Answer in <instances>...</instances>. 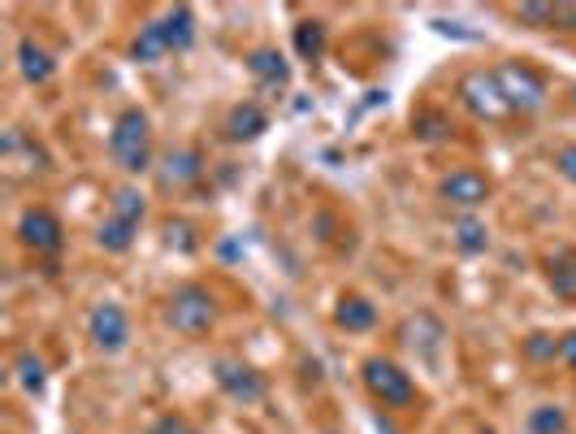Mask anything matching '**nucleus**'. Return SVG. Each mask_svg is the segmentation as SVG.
Wrapping results in <instances>:
<instances>
[{
  "label": "nucleus",
  "mask_w": 576,
  "mask_h": 434,
  "mask_svg": "<svg viewBox=\"0 0 576 434\" xmlns=\"http://www.w3.org/2000/svg\"><path fill=\"white\" fill-rule=\"evenodd\" d=\"M87 335H91L96 352H104V357L126 352V348H130V318H126V309L113 305V300H100V305L87 313Z\"/></svg>",
  "instance_id": "4"
},
{
  "label": "nucleus",
  "mask_w": 576,
  "mask_h": 434,
  "mask_svg": "<svg viewBox=\"0 0 576 434\" xmlns=\"http://www.w3.org/2000/svg\"><path fill=\"white\" fill-rule=\"evenodd\" d=\"M525 352H529L534 361H555V357H560V344H555L551 335H534V339L525 344Z\"/></svg>",
  "instance_id": "25"
},
{
  "label": "nucleus",
  "mask_w": 576,
  "mask_h": 434,
  "mask_svg": "<svg viewBox=\"0 0 576 434\" xmlns=\"http://www.w3.org/2000/svg\"><path fill=\"white\" fill-rule=\"evenodd\" d=\"M555 361H564L568 370L576 374V331H568V335H560V357Z\"/></svg>",
  "instance_id": "29"
},
{
  "label": "nucleus",
  "mask_w": 576,
  "mask_h": 434,
  "mask_svg": "<svg viewBox=\"0 0 576 434\" xmlns=\"http://www.w3.org/2000/svg\"><path fill=\"white\" fill-rule=\"evenodd\" d=\"M248 70H252L265 87H287L290 83V61L278 48H256V52L248 57Z\"/></svg>",
  "instance_id": "15"
},
{
  "label": "nucleus",
  "mask_w": 576,
  "mask_h": 434,
  "mask_svg": "<svg viewBox=\"0 0 576 434\" xmlns=\"http://www.w3.org/2000/svg\"><path fill=\"white\" fill-rule=\"evenodd\" d=\"M481 434H494V431H481Z\"/></svg>",
  "instance_id": "33"
},
{
  "label": "nucleus",
  "mask_w": 576,
  "mask_h": 434,
  "mask_svg": "<svg viewBox=\"0 0 576 434\" xmlns=\"http://www.w3.org/2000/svg\"><path fill=\"white\" fill-rule=\"evenodd\" d=\"M416 135H425V139H438V135H442V117H434V113L416 117Z\"/></svg>",
  "instance_id": "30"
},
{
  "label": "nucleus",
  "mask_w": 576,
  "mask_h": 434,
  "mask_svg": "<svg viewBox=\"0 0 576 434\" xmlns=\"http://www.w3.org/2000/svg\"><path fill=\"white\" fill-rule=\"evenodd\" d=\"M295 52H299L303 61H316V57L325 52V22L303 17V22L295 26Z\"/></svg>",
  "instance_id": "19"
},
{
  "label": "nucleus",
  "mask_w": 576,
  "mask_h": 434,
  "mask_svg": "<svg viewBox=\"0 0 576 434\" xmlns=\"http://www.w3.org/2000/svg\"><path fill=\"white\" fill-rule=\"evenodd\" d=\"M525 434H568V409L564 405H538L525 418Z\"/></svg>",
  "instance_id": "17"
},
{
  "label": "nucleus",
  "mask_w": 576,
  "mask_h": 434,
  "mask_svg": "<svg viewBox=\"0 0 576 434\" xmlns=\"http://www.w3.org/2000/svg\"><path fill=\"white\" fill-rule=\"evenodd\" d=\"M460 100H464L477 117H486V122H494V117L508 113V100H503V87H499L494 70H473V74H464V78H460Z\"/></svg>",
  "instance_id": "7"
},
{
  "label": "nucleus",
  "mask_w": 576,
  "mask_h": 434,
  "mask_svg": "<svg viewBox=\"0 0 576 434\" xmlns=\"http://www.w3.org/2000/svg\"><path fill=\"white\" fill-rule=\"evenodd\" d=\"M200 174H204L200 148H174V152H165V161H161V187H170V191H183V187L200 183Z\"/></svg>",
  "instance_id": "11"
},
{
  "label": "nucleus",
  "mask_w": 576,
  "mask_h": 434,
  "mask_svg": "<svg viewBox=\"0 0 576 434\" xmlns=\"http://www.w3.org/2000/svg\"><path fill=\"white\" fill-rule=\"evenodd\" d=\"M494 78H499V87H503V100H508V109H521V113H538L542 104H547V83L529 70V65H521V61H508V65H499L494 70Z\"/></svg>",
  "instance_id": "5"
},
{
  "label": "nucleus",
  "mask_w": 576,
  "mask_h": 434,
  "mask_svg": "<svg viewBox=\"0 0 576 434\" xmlns=\"http://www.w3.org/2000/svg\"><path fill=\"white\" fill-rule=\"evenodd\" d=\"M373 426H377V434H399V431H395V422H390V418H386L381 409L373 413Z\"/></svg>",
  "instance_id": "32"
},
{
  "label": "nucleus",
  "mask_w": 576,
  "mask_h": 434,
  "mask_svg": "<svg viewBox=\"0 0 576 434\" xmlns=\"http://www.w3.org/2000/svg\"><path fill=\"white\" fill-rule=\"evenodd\" d=\"M270 131V113L261 109V104H235L230 109V117H226V135L235 139V144H248V139H261Z\"/></svg>",
  "instance_id": "13"
},
{
  "label": "nucleus",
  "mask_w": 576,
  "mask_h": 434,
  "mask_svg": "<svg viewBox=\"0 0 576 434\" xmlns=\"http://www.w3.org/2000/svg\"><path fill=\"white\" fill-rule=\"evenodd\" d=\"M438 196L447 204H460V209H477L490 200V178L481 170H451L438 178Z\"/></svg>",
  "instance_id": "9"
},
{
  "label": "nucleus",
  "mask_w": 576,
  "mask_h": 434,
  "mask_svg": "<svg viewBox=\"0 0 576 434\" xmlns=\"http://www.w3.org/2000/svg\"><path fill=\"white\" fill-rule=\"evenodd\" d=\"M165 322H170V331L183 335V339H204V335L217 326V300H213V292H209V287H196V283L170 292V300H165Z\"/></svg>",
  "instance_id": "1"
},
{
  "label": "nucleus",
  "mask_w": 576,
  "mask_h": 434,
  "mask_svg": "<svg viewBox=\"0 0 576 434\" xmlns=\"http://www.w3.org/2000/svg\"><path fill=\"white\" fill-rule=\"evenodd\" d=\"M555 170H560L568 183H576V144H564V148L555 152Z\"/></svg>",
  "instance_id": "27"
},
{
  "label": "nucleus",
  "mask_w": 576,
  "mask_h": 434,
  "mask_svg": "<svg viewBox=\"0 0 576 434\" xmlns=\"http://www.w3.org/2000/svg\"><path fill=\"white\" fill-rule=\"evenodd\" d=\"M551 287L560 292V296H568V300H576V252L568 248V252H560L555 261H551Z\"/></svg>",
  "instance_id": "23"
},
{
  "label": "nucleus",
  "mask_w": 576,
  "mask_h": 434,
  "mask_svg": "<svg viewBox=\"0 0 576 434\" xmlns=\"http://www.w3.org/2000/svg\"><path fill=\"white\" fill-rule=\"evenodd\" d=\"M360 379H364L368 396L377 400V409H412L416 396H421L416 383H412V374H408L403 365L386 361V357H368V361L360 365Z\"/></svg>",
  "instance_id": "3"
},
{
  "label": "nucleus",
  "mask_w": 576,
  "mask_h": 434,
  "mask_svg": "<svg viewBox=\"0 0 576 434\" xmlns=\"http://www.w3.org/2000/svg\"><path fill=\"white\" fill-rule=\"evenodd\" d=\"M213 379H217V387L235 400V405H261L265 396H270V383H265V374H256L252 365H243V361H235V357H217L213 361Z\"/></svg>",
  "instance_id": "6"
},
{
  "label": "nucleus",
  "mask_w": 576,
  "mask_h": 434,
  "mask_svg": "<svg viewBox=\"0 0 576 434\" xmlns=\"http://www.w3.org/2000/svg\"><path fill=\"white\" fill-rule=\"evenodd\" d=\"M17 70H22L26 83H48L57 74V61H52V52L35 35H22L17 39Z\"/></svg>",
  "instance_id": "12"
},
{
  "label": "nucleus",
  "mask_w": 576,
  "mask_h": 434,
  "mask_svg": "<svg viewBox=\"0 0 576 434\" xmlns=\"http://www.w3.org/2000/svg\"><path fill=\"white\" fill-rule=\"evenodd\" d=\"M148 434H200L187 418H161V422H152V431Z\"/></svg>",
  "instance_id": "26"
},
{
  "label": "nucleus",
  "mask_w": 576,
  "mask_h": 434,
  "mask_svg": "<svg viewBox=\"0 0 576 434\" xmlns=\"http://www.w3.org/2000/svg\"><path fill=\"white\" fill-rule=\"evenodd\" d=\"M13 374H17V383H22L26 396H43V387H48V370H43V361H39L35 352H17Z\"/></svg>",
  "instance_id": "18"
},
{
  "label": "nucleus",
  "mask_w": 576,
  "mask_h": 434,
  "mask_svg": "<svg viewBox=\"0 0 576 434\" xmlns=\"http://www.w3.org/2000/svg\"><path fill=\"white\" fill-rule=\"evenodd\" d=\"M109 152H113V161H117L126 174L152 170V122H148L143 109H126V113L113 122Z\"/></svg>",
  "instance_id": "2"
},
{
  "label": "nucleus",
  "mask_w": 576,
  "mask_h": 434,
  "mask_svg": "<svg viewBox=\"0 0 576 434\" xmlns=\"http://www.w3.org/2000/svg\"><path fill=\"white\" fill-rule=\"evenodd\" d=\"M152 26L161 30L165 52H187V48L196 44V13H191V4H174V9H165Z\"/></svg>",
  "instance_id": "10"
},
{
  "label": "nucleus",
  "mask_w": 576,
  "mask_h": 434,
  "mask_svg": "<svg viewBox=\"0 0 576 434\" xmlns=\"http://www.w3.org/2000/svg\"><path fill=\"white\" fill-rule=\"evenodd\" d=\"M109 218H117L126 226H139L148 218V204H143V196L135 187H122V191H113V213Z\"/></svg>",
  "instance_id": "21"
},
{
  "label": "nucleus",
  "mask_w": 576,
  "mask_h": 434,
  "mask_svg": "<svg viewBox=\"0 0 576 434\" xmlns=\"http://www.w3.org/2000/svg\"><path fill=\"white\" fill-rule=\"evenodd\" d=\"M516 22L529 30H555V4H521Z\"/></svg>",
  "instance_id": "24"
},
{
  "label": "nucleus",
  "mask_w": 576,
  "mask_h": 434,
  "mask_svg": "<svg viewBox=\"0 0 576 434\" xmlns=\"http://www.w3.org/2000/svg\"><path fill=\"white\" fill-rule=\"evenodd\" d=\"M135 231H139V226H126V222H117V218H104L100 231H96V244H100L104 252H130V248H135Z\"/></svg>",
  "instance_id": "20"
},
{
  "label": "nucleus",
  "mask_w": 576,
  "mask_h": 434,
  "mask_svg": "<svg viewBox=\"0 0 576 434\" xmlns=\"http://www.w3.org/2000/svg\"><path fill=\"white\" fill-rule=\"evenodd\" d=\"M555 30H576V4L555 0Z\"/></svg>",
  "instance_id": "28"
},
{
  "label": "nucleus",
  "mask_w": 576,
  "mask_h": 434,
  "mask_svg": "<svg viewBox=\"0 0 576 434\" xmlns=\"http://www.w3.org/2000/svg\"><path fill=\"white\" fill-rule=\"evenodd\" d=\"M451 235H455V248L468 252V257H477V252L490 248V231H486L481 218H455L451 222Z\"/></svg>",
  "instance_id": "16"
},
{
  "label": "nucleus",
  "mask_w": 576,
  "mask_h": 434,
  "mask_svg": "<svg viewBox=\"0 0 576 434\" xmlns=\"http://www.w3.org/2000/svg\"><path fill=\"white\" fill-rule=\"evenodd\" d=\"M130 57L135 61H143V65H156L161 57H170L165 52V44H161V30L148 22V26H139V35H135V44H130Z\"/></svg>",
  "instance_id": "22"
},
{
  "label": "nucleus",
  "mask_w": 576,
  "mask_h": 434,
  "mask_svg": "<svg viewBox=\"0 0 576 434\" xmlns=\"http://www.w3.org/2000/svg\"><path fill=\"white\" fill-rule=\"evenodd\" d=\"M165 235H170V239L178 235V248H183V252H191V248H196V239H191V226H183V222H178V226L170 222V226H165Z\"/></svg>",
  "instance_id": "31"
},
{
  "label": "nucleus",
  "mask_w": 576,
  "mask_h": 434,
  "mask_svg": "<svg viewBox=\"0 0 576 434\" xmlns=\"http://www.w3.org/2000/svg\"><path fill=\"white\" fill-rule=\"evenodd\" d=\"M334 322L347 331V335H368L377 326V305L364 300V296H342L338 309H334Z\"/></svg>",
  "instance_id": "14"
},
{
  "label": "nucleus",
  "mask_w": 576,
  "mask_h": 434,
  "mask_svg": "<svg viewBox=\"0 0 576 434\" xmlns=\"http://www.w3.org/2000/svg\"><path fill=\"white\" fill-rule=\"evenodd\" d=\"M17 239H22V248H30L35 257H52V252H61L65 231H61V222H57L48 209H26L22 222H17Z\"/></svg>",
  "instance_id": "8"
}]
</instances>
